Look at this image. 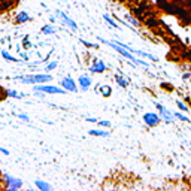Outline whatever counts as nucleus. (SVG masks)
<instances>
[{
	"mask_svg": "<svg viewBox=\"0 0 191 191\" xmlns=\"http://www.w3.org/2000/svg\"><path fill=\"white\" fill-rule=\"evenodd\" d=\"M99 39H100V42H103V43H106V45L112 47V48H114V49L116 51V52H120V54L123 55V57H125L127 60H130V61L133 63V64H136V66H137V64H140V66H145V67H148V66H149L148 63L143 61V60H136V58H135V55L131 54V52H129V51H127L125 48L120 47V45H118L116 42H114V41H105V39H102V37H99Z\"/></svg>",
	"mask_w": 191,
	"mask_h": 191,
	"instance_id": "nucleus-1",
	"label": "nucleus"
},
{
	"mask_svg": "<svg viewBox=\"0 0 191 191\" xmlns=\"http://www.w3.org/2000/svg\"><path fill=\"white\" fill-rule=\"evenodd\" d=\"M14 79L22 82V84H45L52 79V76L48 73H39V75H28V76H15Z\"/></svg>",
	"mask_w": 191,
	"mask_h": 191,
	"instance_id": "nucleus-2",
	"label": "nucleus"
},
{
	"mask_svg": "<svg viewBox=\"0 0 191 191\" xmlns=\"http://www.w3.org/2000/svg\"><path fill=\"white\" fill-rule=\"evenodd\" d=\"M3 181H5V185H6V190L15 191V190H20L21 187H22V181L15 176H11L9 173L3 175Z\"/></svg>",
	"mask_w": 191,
	"mask_h": 191,
	"instance_id": "nucleus-3",
	"label": "nucleus"
},
{
	"mask_svg": "<svg viewBox=\"0 0 191 191\" xmlns=\"http://www.w3.org/2000/svg\"><path fill=\"white\" fill-rule=\"evenodd\" d=\"M34 91H41L45 94H64L66 91L60 87H55V85H34Z\"/></svg>",
	"mask_w": 191,
	"mask_h": 191,
	"instance_id": "nucleus-4",
	"label": "nucleus"
},
{
	"mask_svg": "<svg viewBox=\"0 0 191 191\" xmlns=\"http://www.w3.org/2000/svg\"><path fill=\"white\" fill-rule=\"evenodd\" d=\"M155 108H157V110L160 112V118L163 120L164 123H167V124L173 123V114H172L170 110H167L166 106H163L161 103H155Z\"/></svg>",
	"mask_w": 191,
	"mask_h": 191,
	"instance_id": "nucleus-5",
	"label": "nucleus"
},
{
	"mask_svg": "<svg viewBox=\"0 0 191 191\" xmlns=\"http://www.w3.org/2000/svg\"><path fill=\"white\" fill-rule=\"evenodd\" d=\"M143 121H145L146 125H149V127H155V125L160 124L161 118H160V115L154 114V112H148V114H145V115H143Z\"/></svg>",
	"mask_w": 191,
	"mask_h": 191,
	"instance_id": "nucleus-6",
	"label": "nucleus"
},
{
	"mask_svg": "<svg viewBox=\"0 0 191 191\" xmlns=\"http://www.w3.org/2000/svg\"><path fill=\"white\" fill-rule=\"evenodd\" d=\"M61 88L64 90V91H72V93H75L76 90H78V84H76L70 76H66V78H63L61 79Z\"/></svg>",
	"mask_w": 191,
	"mask_h": 191,
	"instance_id": "nucleus-7",
	"label": "nucleus"
},
{
	"mask_svg": "<svg viewBox=\"0 0 191 191\" xmlns=\"http://www.w3.org/2000/svg\"><path fill=\"white\" fill-rule=\"evenodd\" d=\"M105 70H106V64H105L102 60L94 58V60H93V64L90 66V72H91V73H103Z\"/></svg>",
	"mask_w": 191,
	"mask_h": 191,
	"instance_id": "nucleus-8",
	"label": "nucleus"
},
{
	"mask_svg": "<svg viewBox=\"0 0 191 191\" xmlns=\"http://www.w3.org/2000/svg\"><path fill=\"white\" fill-rule=\"evenodd\" d=\"M55 12H57V15L61 18L63 22H64V24H66L69 28H72V30H78V24H76L73 20H70V18H69V17L64 14V12H61V11H55Z\"/></svg>",
	"mask_w": 191,
	"mask_h": 191,
	"instance_id": "nucleus-9",
	"label": "nucleus"
},
{
	"mask_svg": "<svg viewBox=\"0 0 191 191\" xmlns=\"http://www.w3.org/2000/svg\"><path fill=\"white\" fill-rule=\"evenodd\" d=\"M78 85L82 91H87V90L91 87V78L88 75H81L78 78Z\"/></svg>",
	"mask_w": 191,
	"mask_h": 191,
	"instance_id": "nucleus-10",
	"label": "nucleus"
},
{
	"mask_svg": "<svg viewBox=\"0 0 191 191\" xmlns=\"http://www.w3.org/2000/svg\"><path fill=\"white\" fill-rule=\"evenodd\" d=\"M32 20V17L26 12V11H21V12H18L17 14V22L18 24H24V22H27V21Z\"/></svg>",
	"mask_w": 191,
	"mask_h": 191,
	"instance_id": "nucleus-11",
	"label": "nucleus"
},
{
	"mask_svg": "<svg viewBox=\"0 0 191 191\" xmlns=\"http://www.w3.org/2000/svg\"><path fill=\"white\" fill-rule=\"evenodd\" d=\"M34 185H36L41 191H49L51 190V185L48 184V182H45V181H41V179H36V181H34Z\"/></svg>",
	"mask_w": 191,
	"mask_h": 191,
	"instance_id": "nucleus-12",
	"label": "nucleus"
},
{
	"mask_svg": "<svg viewBox=\"0 0 191 191\" xmlns=\"http://www.w3.org/2000/svg\"><path fill=\"white\" fill-rule=\"evenodd\" d=\"M5 94L9 96V97H12V99H22V97H24L22 93H18V91H15V90H6Z\"/></svg>",
	"mask_w": 191,
	"mask_h": 191,
	"instance_id": "nucleus-13",
	"label": "nucleus"
},
{
	"mask_svg": "<svg viewBox=\"0 0 191 191\" xmlns=\"http://www.w3.org/2000/svg\"><path fill=\"white\" fill-rule=\"evenodd\" d=\"M90 135H91V136H99V137H108L109 136V131H103V130H90Z\"/></svg>",
	"mask_w": 191,
	"mask_h": 191,
	"instance_id": "nucleus-14",
	"label": "nucleus"
},
{
	"mask_svg": "<svg viewBox=\"0 0 191 191\" xmlns=\"http://www.w3.org/2000/svg\"><path fill=\"white\" fill-rule=\"evenodd\" d=\"M2 57H3L5 60H7V61H11V63H18L20 61L18 58H15V57H12V55L9 54L6 49H3V51H2Z\"/></svg>",
	"mask_w": 191,
	"mask_h": 191,
	"instance_id": "nucleus-15",
	"label": "nucleus"
},
{
	"mask_svg": "<svg viewBox=\"0 0 191 191\" xmlns=\"http://www.w3.org/2000/svg\"><path fill=\"white\" fill-rule=\"evenodd\" d=\"M115 81H116V84H118L120 87H123V88H125V87L129 85V81H127L125 78H123V76H120V75L115 76Z\"/></svg>",
	"mask_w": 191,
	"mask_h": 191,
	"instance_id": "nucleus-16",
	"label": "nucleus"
},
{
	"mask_svg": "<svg viewBox=\"0 0 191 191\" xmlns=\"http://www.w3.org/2000/svg\"><path fill=\"white\" fill-rule=\"evenodd\" d=\"M97 90H100V91H102V96H105V97H109L110 93H112V88H110V87H108V85L97 87Z\"/></svg>",
	"mask_w": 191,
	"mask_h": 191,
	"instance_id": "nucleus-17",
	"label": "nucleus"
},
{
	"mask_svg": "<svg viewBox=\"0 0 191 191\" xmlns=\"http://www.w3.org/2000/svg\"><path fill=\"white\" fill-rule=\"evenodd\" d=\"M57 30H55V27H52V26H45V27H42V33L43 34H54Z\"/></svg>",
	"mask_w": 191,
	"mask_h": 191,
	"instance_id": "nucleus-18",
	"label": "nucleus"
},
{
	"mask_svg": "<svg viewBox=\"0 0 191 191\" xmlns=\"http://www.w3.org/2000/svg\"><path fill=\"white\" fill-rule=\"evenodd\" d=\"M103 18H105V21H108V22H109V26H112L114 28H120V26L116 24V21H115V20H112L109 15H103Z\"/></svg>",
	"mask_w": 191,
	"mask_h": 191,
	"instance_id": "nucleus-19",
	"label": "nucleus"
},
{
	"mask_svg": "<svg viewBox=\"0 0 191 191\" xmlns=\"http://www.w3.org/2000/svg\"><path fill=\"white\" fill-rule=\"evenodd\" d=\"M173 116H175V118H178V120H181V121H187V123H190L188 116L184 115V114H181V112H173Z\"/></svg>",
	"mask_w": 191,
	"mask_h": 191,
	"instance_id": "nucleus-20",
	"label": "nucleus"
},
{
	"mask_svg": "<svg viewBox=\"0 0 191 191\" xmlns=\"http://www.w3.org/2000/svg\"><path fill=\"white\" fill-rule=\"evenodd\" d=\"M176 106L179 108V110H182V112H188V108H187V105L182 103L181 100H176Z\"/></svg>",
	"mask_w": 191,
	"mask_h": 191,
	"instance_id": "nucleus-21",
	"label": "nucleus"
},
{
	"mask_svg": "<svg viewBox=\"0 0 191 191\" xmlns=\"http://www.w3.org/2000/svg\"><path fill=\"white\" fill-rule=\"evenodd\" d=\"M146 26H148V27H157L158 22L154 20V18H148V20H146Z\"/></svg>",
	"mask_w": 191,
	"mask_h": 191,
	"instance_id": "nucleus-22",
	"label": "nucleus"
},
{
	"mask_svg": "<svg viewBox=\"0 0 191 191\" xmlns=\"http://www.w3.org/2000/svg\"><path fill=\"white\" fill-rule=\"evenodd\" d=\"M57 67V61H51L49 64H48L47 67H45V72H49V70H54V69Z\"/></svg>",
	"mask_w": 191,
	"mask_h": 191,
	"instance_id": "nucleus-23",
	"label": "nucleus"
},
{
	"mask_svg": "<svg viewBox=\"0 0 191 191\" xmlns=\"http://www.w3.org/2000/svg\"><path fill=\"white\" fill-rule=\"evenodd\" d=\"M97 124H99L100 127H110L109 121H102V120H97Z\"/></svg>",
	"mask_w": 191,
	"mask_h": 191,
	"instance_id": "nucleus-24",
	"label": "nucleus"
},
{
	"mask_svg": "<svg viewBox=\"0 0 191 191\" xmlns=\"http://www.w3.org/2000/svg\"><path fill=\"white\" fill-rule=\"evenodd\" d=\"M17 116H18L20 120H22L24 123H28V121H30V118H28V115H26V114H18Z\"/></svg>",
	"mask_w": 191,
	"mask_h": 191,
	"instance_id": "nucleus-25",
	"label": "nucleus"
},
{
	"mask_svg": "<svg viewBox=\"0 0 191 191\" xmlns=\"http://www.w3.org/2000/svg\"><path fill=\"white\" fill-rule=\"evenodd\" d=\"M85 47H88V48H99V45L97 43H91V42H87V41H81Z\"/></svg>",
	"mask_w": 191,
	"mask_h": 191,
	"instance_id": "nucleus-26",
	"label": "nucleus"
},
{
	"mask_svg": "<svg viewBox=\"0 0 191 191\" xmlns=\"http://www.w3.org/2000/svg\"><path fill=\"white\" fill-rule=\"evenodd\" d=\"M125 20L130 21L133 26H139V22H137V20H135V18H131V17H129V15H125Z\"/></svg>",
	"mask_w": 191,
	"mask_h": 191,
	"instance_id": "nucleus-27",
	"label": "nucleus"
},
{
	"mask_svg": "<svg viewBox=\"0 0 191 191\" xmlns=\"http://www.w3.org/2000/svg\"><path fill=\"white\" fill-rule=\"evenodd\" d=\"M0 152L5 154V155H9V149H6V148H2V146H0Z\"/></svg>",
	"mask_w": 191,
	"mask_h": 191,
	"instance_id": "nucleus-28",
	"label": "nucleus"
},
{
	"mask_svg": "<svg viewBox=\"0 0 191 191\" xmlns=\"http://www.w3.org/2000/svg\"><path fill=\"white\" fill-rule=\"evenodd\" d=\"M191 78V73H184L182 75V79H190Z\"/></svg>",
	"mask_w": 191,
	"mask_h": 191,
	"instance_id": "nucleus-29",
	"label": "nucleus"
},
{
	"mask_svg": "<svg viewBox=\"0 0 191 191\" xmlns=\"http://www.w3.org/2000/svg\"><path fill=\"white\" fill-rule=\"evenodd\" d=\"M88 123H97V118H87Z\"/></svg>",
	"mask_w": 191,
	"mask_h": 191,
	"instance_id": "nucleus-30",
	"label": "nucleus"
}]
</instances>
